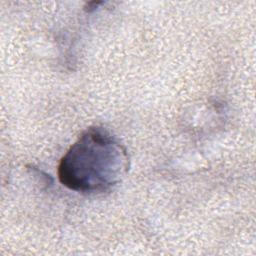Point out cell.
I'll use <instances>...</instances> for the list:
<instances>
[{"instance_id":"1","label":"cell","mask_w":256,"mask_h":256,"mask_svg":"<svg viewBox=\"0 0 256 256\" xmlns=\"http://www.w3.org/2000/svg\"><path fill=\"white\" fill-rule=\"evenodd\" d=\"M129 166L123 144L104 128L90 127L61 158L58 179L76 192H104L123 180Z\"/></svg>"}]
</instances>
